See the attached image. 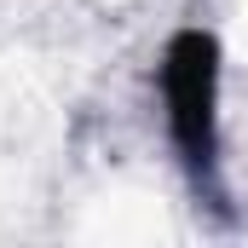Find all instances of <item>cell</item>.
<instances>
[{
    "label": "cell",
    "mask_w": 248,
    "mask_h": 248,
    "mask_svg": "<svg viewBox=\"0 0 248 248\" xmlns=\"http://www.w3.org/2000/svg\"><path fill=\"white\" fill-rule=\"evenodd\" d=\"M156 116L168 133L173 168L196 208L231 219L225 185V46L208 23H185L162 41L156 58Z\"/></svg>",
    "instance_id": "1"
}]
</instances>
